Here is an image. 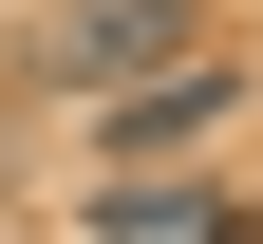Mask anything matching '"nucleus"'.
I'll use <instances>...</instances> for the list:
<instances>
[{
    "label": "nucleus",
    "mask_w": 263,
    "mask_h": 244,
    "mask_svg": "<svg viewBox=\"0 0 263 244\" xmlns=\"http://www.w3.org/2000/svg\"><path fill=\"white\" fill-rule=\"evenodd\" d=\"M188 57H207V19H188V0H38V76L94 94V113H113V94H151V76H188Z\"/></svg>",
    "instance_id": "obj_1"
},
{
    "label": "nucleus",
    "mask_w": 263,
    "mask_h": 244,
    "mask_svg": "<svg viewBox=\"0 0 263 244\" xmlns=\"http://www.w3.org/2000/svg\"><path fill=\"white\" fill-rule=\"evenodd\" d=\"M76 244H226V207H207V188H94Z\"/></svg>",
    "instance_id": "obj_3"
},
{
    "label": "nucleus",
    "mask_w": 263,
    "mask_h": 244,
    "mask_svg": "<svg viewBox=\"0 0 263 244\" xmlns=\"http://www.w3.org/2000/svg\"><path fill=\"white\" fill-rule=\"evenodd\" d=\"M226 113H245V76H226V57H188V76H151V94H113V113H94V169H113V188H151V169L207 151Z\"/></svg>",
    "instance_id": "obj_2"
}]
</instances>
